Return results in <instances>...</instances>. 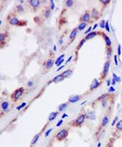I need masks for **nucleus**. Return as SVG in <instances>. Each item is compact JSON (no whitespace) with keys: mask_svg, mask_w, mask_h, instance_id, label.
I'll list each match as a JSON object with an SVG mask.
<instances>
[{"mask_svg":"<svg viewBox=\"0 0 122 147\" xmlns=\"http://www.w3.org/2000/svg\"><path fill=\"white\" fill-rule=\"evenodd\" d=\"M6 20L9 25H11V26H17V27H25L28 24L27 20L18 19L17 18V14H16L13 10L10 11V13L7 15V17L6 18Z\"/></svg>","mask_w":122,"mask_h":147,"instance_id":"1","label":"nucleus"},{"mask_svg":"<svg viewBox=\"0 0 122 147\" xmlns=\"http://www.w3.org/2000/svg\"><path fill=\"white\" fill-rule=\"evenodd\" d=\"M55 64V57H54V52L50 51V53L48 54V57L43 63V70H42V74L45 75L52 68L53 65Z\"/></svg>","mask_w":122,"mask_h":147,"instance_id":"2","label":"nucleus"},{"mask_svg":"<svg viewBox=\"0 0 122 147\" xmlns=\"http://www.w3.org/2000/svg\"><path fill=\"white\" fill-rule=\"evenodd\" d=\"M111 109H112V107L110 108L109 106V109H108V110L106 111V113L104 115V117L102 119V120H101V122L99 124L98 128H97V131H96V132H95V136L96 137H98L99 134L102 132V131L106 127V125L107 123L109 122V120H110V115H111Z\"/></svg>","mask_w":122,"mask_h":147,"instance_id":"3","label":"nucleus"},{"mask_svg":"<svg viewBox=\"0 0 122 147\" xmlns=\"http://www.w3.org/2000/svg\"><path fill=\"white\" fill-rule=\"evenodd\" d=\"M86 119V112L85 111V109H83L79 115L76 117L75 120H74L73 121H71L69 123L70 127H74V128H80L83 126V124L85 123Z\"/></svg>","mask_w":122,"mask_h":147,"instance_id":"4","label":"nucleus"},{"mask_svg":"<svg viewBox=\"0 0 122 147\" xmlns=\"http://www.w3.org/2000/svg\"><path fill=\"white\" fill-rule=\"evenodd\" d=\"M24 94H25V88L21 87L17 88L14 92H12V94L9 96V98L13 103H17V101L22 98Z\"/></svg>","mask_w":122,"mask_h":147,"instance_id":"5","label":"nucleus"},{"mask_svg":"<svg viewBox=\"0 0 122 147\" xmlns=\"http://www.w3.org/2000/svg\"><path fill=\"white\" fill-rule=\"evenodd\" d=\"M109 68H110V59H106V61L105 62L104 66H103V70L100 74V77H99V81L101 84H103V82L106 79Z\"/></svg>","mask_w":122,"mask_h":147,"instance_id":"6","label":"nucleus"},{"mask_svg":"<svg viewBox=\"0 0 122 147\" xmlns=\"http://www.w3.org/2000/svg\"><path fill=\"white\" fill-rule=\"evenodd\" d=\"M69 131H70V126L69 127H66V128H64V129L61 130V131H59L58 132L55 134L54 139L58 142L64 141V140H65V139L68 137V135H69Z\"/></svg>","mask_w":122,"mask_h":147,"instance_id":"7","label":"nucleus"},{"mask_svg":"<svg viewBox=\"0 0 122 147\" xmlns=\"http://www.w3.org/2000/svg\"><path fill=\"white\" fill-rule=\"evenodd\" d=\"M41 0H29L26 2L27 6H29V9L31 12H37L41 6Z\"/></svg>","mask_w":122,"mask_h":147,"instance_id":"8","label":"nucleus"},{"mask_svg":"<svg viewBox=\"0 0 122 147\" xmlns=\"http://www.w3.org/2000/svg\"><path fill=\"white\" fill-rule=\"evenodd\" d=\"M9 37V29H5L0 33V48L4 49L6 45V40Z\"/></svg>","mask_w":122,"mask_h":147,"instance_id":"9","label":"nucleus"},{"mask_svg":"<svg viewBox=\"0 0 122 147\" xmlns=\"http://www.w3.org/2000/svg\"><path fill=\"white\" fill-rule=\"evenodd\" d=\"M102 84L100 83V81H99V79H94L93 81H92V83H91V85H90V87H89V89L87 90L86 92L85 93V96H86L87 94H91L93 91H95L96 88H98L100 86H101Z\"/></svg>","mask_w":122,"mask_h":147,"instance_id":"10","label":"nucleus"},{"mask_svg":"<svg viewBox=\"0 0 122 147\" xmlns=\"http://www.w3.org/2000/svg\"><path fill=\"white\" fill-rule=\"evenodd\" d=\"M79 21L80 23L82 22H85V23H92V20H91V11L89 10H85L82 14V16L79 18Z\"/></svg>","mask_w":122,"mask_h":147,"instance_id":"11","label":"nucleus"},{"mask_svg":"<svg viewBox=\"0 0 122 147\" xmlns=\"http://www.w3.org/2000/svg\"><path fill=\"white\" fill-rule=\"evenodd\" d=\"M77 32H78V29H77V27L76 28H74V29H72V31H71V33H70V36H69V41L67 42V44L63 47V50H65L66 48H68L72 44V42L74 41L76 39V36H77Z\"/></svg>","mask_w":122,"mask_h":147,"instance_id":"12","label":"nucleus"},{"mask_svg":"<svg viewBox=\"0 0 122 147\" xmlns=\"http://www.w3.org/2000/svg\"><path fill=\"white\" fill-rule=\"evenodd\" d=\"M9 107H10V102L8 100H2V103H1V114H0V117L2 118L6 113L9 111Z\"/></svg>","mask_w":122,"mask_h":147,"instance_id":"13","label":"nucleus"},{"mask_svg":"<svg viewBox=\"0 0 122 147\" xmlns=\"http://www.w3.org/2000/svg\"><path fill=\"white\" fill-rule=\"evenodd\" d=\"M101 16H102V13L99 12L96 7H94V8L91 9V20H92V23L94 21L98 20L99 18H101Z\"/></svg>","mask_w":122,"mask_h":147,"instance_id":"14","label":"nucleus"},{"mask_svg":"<svg viewBox=\"0 0 122 147\" xmlns=\"http://www.w3.org/2000/svg\"><path fill=\"white\" fill-rule=\"evenodd\" d=\"M51 15H52V10L50 9V7H49V6H44V8L42 9L40 17H41L43 20H45V19L50 18Z\"/></svg>","mask_w":122,"mask_h":147,"instance_id":"15","label":"nucleus"},{"mask_svg":"<svg viewBox=\"0 0 122 147\" xmlns=\"http://www.w3.org/2000/svg\"><path fill=\"white\" fill-rule=\"evenodd\" d=\"M85 41L86 40L84 38V39H82L80 42L77 44V46L75 47V51H74V63L77 62V60H78V53H79V51H80V49L83 47V45L85 43Z\"/></svg>","mask_w":122,"mask_h":147,"instance_id":"16","label":"nucleus"},{"mask_svg":"<svg viewBox=\"0 0 122 147\" xmlns=\"http://www.w3.org/2000/svg\"><path fill=\"white\" fill-rule=\"evenodd\" d=\"M85 95H72L68 98V102L69 103H76L84 98Z\"/></svg>","mask_w":122,"mask_h":147,"instance_id":"17","label":"nucleus"},{"mask_svg":"<svg viewBox=\"0 0 122 147\" xmlns=\"http://www.w3.org/2000/svg\"><path fill=\"white\" fill-rule=\"evenodd\" d=\"M64 79H65V78H64V76H63L62 74H60L58 76H56L53 79L50 80V81L46 84V86H49V85H51V84H57V83H60V82H62V81H64Z\"/></svg>","mask_w":122,"mask_h":147,"instance_id":"18","label":"nucleus"},{"mask_svg":"<svg viewBox=\"0 0 122 147\" xmlns=\"http://www.w3.org/2000/svg\"><path fill=\"white\" fill-rule=\"evenodd\" d=\"M49 123H50V122H47L46 125H45V126H44V127L42 128V130H41V131H40V132H38V134H36V135H35L34 137H33V139H32V141H31V147L33 146V145H34L35 143H36V142H38V140H39V138H40V136L41 135V133H42L43 131H45V129H46V128H47V125H48V124H49Z\"/></svg>","mask_w":122,"mask_h":147,"instance_id":"19","label":"nucleus"},{"mask_svg":"<svg viewBox=\"0 0 122 147\" xmlns=\"http://www.w3.org/2000/svg\"><path fill=\"white\" fill-rule=\"evenodd\" d=\"M101 36L104 39L105 43H106V47H112V41H111L110 38L106 35L105 32H103V31H101Z\"/></svg>","mask_w":122,"mask_h":147,"instance_id":"20","label":"nucleus"},{"mask_svg":"<svg viewBox=\"0 0 122 147\" xmlns=\"http://www.w3.org/2000/svg\"><path fill=\"white\" fill-rule=\"evenodd\" d=\"M13 11L15 12L16 14H24L25 13V7L22 5H17L16 6H14Z\"/></svg>","mask_w":122,"mask_h":147,"instance_id":"21","label":"nucleus"},{"mask_svg":"<svg viewBox=\"0 0 122 147\" xmlns=\"http://www.w3.org/2000/svg\"><path fill=\"white\" fill-rule=\"evenodd\" d=\"M97 35H101V31H91L89 34H87L86 36H85V40L86 41H88V40H91V39H93L94 37H95V36Z\"/></svg>","mask_w":122,"mask_h":147,"instance_id":"22","label":"nucleus"},{"mask_svg":"<svg viewBox=\"0 0 122 147\" xmlns=\"http://www.w3.org/2000/svg\"><path fill=\"white\" fill-rule=\"evenodd\" d=\"M59 113L60 112L57 110V111H53L52 112L50 115H49V117H48V122H52V120H54L56 118H57V116L59 115Z\"/></svg>","mask_w":122,"mask_h":147,"instance_id":"23","label":"nucleus"},{"mask_svg":"<svg viewBox=\"0 0 122 147\" xmlns=\"http://www.w3.org/2000/svg\"><path fill=\"white\" fill-rule=\"evenodd\" d=\"M69 102L67 101V102H65V103H63V104H61V105H59L58 107V111L59 112H64V110H66V109L68 108L69 106Z\"/></svg>","mask_w":122,"mask_h":147,"instance_id":"24","label":"nucleus"},{"mask_svg":"<svg viewBox=\"0 0 122 147\" xmlns=\"http://www.w3.org/2000/svg\"><path fill=\"white\" fill-rule=\"evenodd\" d=\"M115 132L116 133H121L122 132V120H120L119 121H117V123L116 124Z\"/></svg>","mask_w":122,"mask_h":147,"instance_id":"25","label":"nucleus"},{"mask_svg":"<svg viewBox=\"0 0 122 147\" xmlns=\"http://www.w3.org/2000/svg\"><path fill=\"white\" fill-rule=\"evenodd\" d=\"M73 73H74V71H73V69H71V68H69V69H67L66 71H64V72H63L62 73V75L64 76V78L66 79V78H69L72 75H73Z\"/></svg>","mask_w":122,"mask_h":147,"instance_id":"26","label":"nucleus"},{"mask_svg":"<svg viewBox=\"0 0 122 147\" xmlns=\"http://www.w3.org/2000/svg\"><path fill=\"white\" fill-rule=\"evenodd\" d=\"M106 58L111 59V56L113 54L112 47H106Z\"/></svg>","mask_w":122,"mask_h":147,"instance_id":"27","label":"nucleus"},{"mask_svg":"<svg viewBox=\"0 0 122 147\" xmlns=\"http://www.w3.org/2000/svg\"><path fill=\"white\" fill-rule=\"evenodd\" d=\"M95 111L94 110H90V111H88L86 113V119L88 120H95Z\"/></svg>","mask_w":122,"mask_h":147,"instance_id":"28","label":"nucleus"},{"mask_svg":"<svg viewBox=\"0 0 122 147\" xmlns=\"http://www.w3.org/2000/svg\"><path fill=\"white\" fill-rule=\"evenodd\" d=\"M99 3L102 5V10H104V8L110 3V0H100Z\"/></svg>","mask_w":122,"mask_h":147,"instance_id":"29","label":"nucleus"},{"mask_svg":"<svg viewBox=\"0 0 122 147\" xmlns=\"http://www.w3.org/2000/svg\"><path fill=\"white\" fill-rule=\"evenodd\" d=\"M67 32H68V30L66 29L64 33L61 35V37H60V39H59V45H60V46H63V44H64V35L67 33Z\"/></svg>","mask_w":122,"mask_h":147,"instance_id":"30","label":"nucleus"},{"mask_svg":"<svg viewBox=\"0 0 122 147\" xmlns=\"http://www.w3.org/2000/svg\"><path fill=\"white\" fill-rule=\"evenodd\" d=\"M66 21H67V20H66V18H64V17H63V15H62V16H61V18H60V19H59V22H60L59 28H61V27L64 25V24L66 23Z\"/></svg>","mask_w":122,"mask_h":147,"instance_id":"31","label":"nucleus"},{"mask_svg":"<svg viewBox=\"0 0 122 147\" xmlns=\"http://www.w3.org/2000/svg\"><path fill=\"white\" fill-rule=\"evenodd\" d=\"M86 26H87V23H85V22H82V23H80L79 25H78V27H77L78 31H81V30H83V29H85Z\"/></svg>","mask_w":122,"mask_h":147,"instance_id":"32","label":"nucleus"},{"mask_svg":"<svg viewBox=\"0 0 122 147\" xmlns=\"http://www.w3.org/2000/svg\"><path fill=\"white\" fill-rule=\"evenodd\" d=\"M65 6H66V7H72V6H74V2L73 1V0H67L65 3Z\"/></svg>","mask_w":122,"mask_h":147,"instance_id":"33","label":"nucleus"},{"mask_svg":"<svg viewBox=\"0 0 122 147\" xmlns=\"http://www.w3.org/2000/svg\"><path fill=\"white\" fill-rule=\"evenodd\" d=\"M64 54H62L61 56H59L58 58L56 59V61H55V65H58V64H59V63H60V62H61V61H62V60L64 59Z\"/></svg>","mask_w":122,"mask_h":147,"instance_id":"34","label":"nucleus"},{"mask_svg":"<svg viewBox=\"0 0 122 147\" xmlns=\"http://www.w3.org/2000/svg\"><path fill=\"white\" fill-rule=\"evenodd\" d=\"M105 29H106V30L107 32H110V28H109V22H108V20L106 21V27H105Z\"/></svg>","mask_w":122,"mask_h":147,"instance_id":"35","label":"nucleus"},{"mask_svg":"<svg viewBox=\"0 0 122 147\" xmlns=\"http://www.w3.org/2000/svg\"><path fill=\"white\" fill-rule=\"evenodd\" d=\"M49 7H50V9H51L52 11L54 9L55 6H54V2H53V0H51V1H50V6H49Z\"/></svg>","mask_w":122,"mask_h":147,"instance_id":"36","label":"nucleus"},{"mask_svg":"<svg viewBox=\"0 0 122 147\" xmlns=\"http://www.w3.org/2000/svg\"><path fill=\"white\" fill-rule=\"evenodd\" d=\"M120 55H121V45L118 44V45H117V56L119 57Z\"/></svg>","mask_w":122,"mask_h":147,"instance_id":"37","label":"nucleus"},{"mask_svg":"<svg viewBox=\"0 0 122 147\" xmlns=\"http://www.w3.org/2000/svg\"><path fill=\"white\" fill-rule=\"evenodd\" d=\"M99 26H100V28L102 29H105V27H106V20H102V21L100 22V24H99Z\"/></svg>","mask_w":122,"mask_h":147,"instance_id":"38","label":"nucleus"},{"mask_svg":"<svg viewBox=\"0 0 122 147\" xmlns=\"http://www.w3.org/2000/svg\"><path fill=\"white\" fill-rule=\"evenodd\" d=\"M26 105H27V103H22L21 105H19L18 107H17V110H20V109H23Z\"/></svg>","mask_w":122,"mask_h":147,"instance_id":"39","label":"nucleus"},{"mask_svg":"<svg viewBox=\"0 0 122 147\" xmlns=\"http://www.w3.org/2000/svg\"><path fill=\"white\" fill-rule=\"evenodd\" d=\"M53 140H55V139H54V138L52 139V141H50V142L48 143V145H47L46 147H53Z\"/></svg>","mask_w":122,"mask_h":147,"instance_id":"40","label":"nucleus"},{"mask_svg":"<svg viewBox=\"0 0 122 147\" xmlns=\"http://www.w3.org/2000/svg\"><path fill=\"white\" fill-rule=\"evenodd\" d=\"M117 120H118V117L117 116V117H115V119H114V120H113V122H112V126H116L117 124Z\"/></svg>","mask_w":122,"mask_h":147,"instance_id":"41","label":"nucleus"},{"mask_svg":"<svg viewBox=\"0 0 122 147\" xmlns=\"http://www.w3.org/2000/svg\"><path fill=\"white\" fill-rule=\"evenodd\" d=\"M52 131V129H49L48 130V131H46V132H45V137H48V136H49V134H50V133H51V131Z\"/></svg>","mask_w":122,"mask_h":147,"instance_id":"42","label":"nucleus"},{"mask_svg":"<svg viewBox=\"0 0 122 147\" xmlns=\"http://www.w3.org/2000/svg\"><path fill=\"white\" fill-rule=\"evenodd\" d=\"M63 122H64V120H61L60 121H58V122H57V124H56V126H57V127H60V126H62V124H63Z\"/></svg>","mask_w":122,"mask_h":147,"instance_id":"43","label":"nucleus"},{"mask_svg":"<svg viewBox=\"0 0 122 147\" xmlns=\"http://www.w3.org/2000/svg\"><path fill=\"white\" fill-rule=\"evenodd\" d=\"M115 91V88L113 87H110V88L108 89V93H112V92H114Z\"/></svg>","mask_w":122,"mask_h":147,"instance_id":"44","label":"nucleus"},{"mask_svg":"<svg viewBox=\"0 0 122 147\" xmlns=\"http://www.w3.org/2000/svg\"><path fill=\"white\" fill-rule=\"evenodd\" d=\"M114 60H115V65H118V63H117V55H114Z\"/></svg>","mask_w":122,"mask_h":147,"instance_id":"45","label":"nucleus"},{"mask_svg":"<svg viewBox=\"0 0 122 147\" xmlns=\"http://www.w3.org/2000/svg\"><path fill=\"white\" fill-rule=\"evenodd\" d=\"M72 59H73V55H71L69 58H68V60H67V61H66V63H65V65H66V64H68V63H70V62L72 61Z\"/></svg>","mask_w":122,"mask_h":147,"instance_id":"46","label":"nucleus"},{"mask_svg":"<svg viewBox=\"0 0 122 147\" xmlns=\"http://www.w3.org/2000/svg\"><path fill=\"white\" fill-rule=\"evenodd\" d=\"M27 85H28V87H31L33 86V82H32V81H29V82H28V84H27Z\"/></svg>","mask_w":122,"mask_h":147,"instance_id":"47","label":"nucleus"},{"mask_svg":"<svg viewBox=\"0 0 122 147\" xmlns=\"http://www.w3.org/2000/svg\"><path fill=\"white\" fill-rule=\"evenodd\" d=\"M64 66H65V65H61L60 67H58V68H57V72H59V71H60V70H62V69L64 68Z\"/></svg>","mask_w":122,"mask_h":147,"instance_id":"48","label":"nucleus"},{"mask_svg":"<svg viewBox=\"0 0 122 147\" xmlns=\"http://www.w3.org/2000/svg\"><path fill=\"white\" fill-rule=\"evenodd\" d=\"M110 84H111L110 80H106V85H107V87H109V86H110Z\"/></svg>","mask_w":122,"mask_h":147,"instance_id":"49","label":"nucleus"},{"mask_svg":"<svg viewBox=\"0 0 122 147\" xmlns=\"http://www.w3.org/2000/svg\"><path fill=\"white\" fill-rule=\"evenodd\" d=\"M65 117H68V115H67V114H66V113H64V115H63V116H62V119H64V118Z\"/></svg>","mask_w":122,"mask_h":147,"instance_id":"50","label":"nucleus"},{"mask_svg":"<svg viewBox=\"0 0 122 147\" xmlns=\"http://www.w3.org/2000/svg\"><path fill=\"white\" fill-rule=\"evenodd\" d=\"M97 26H98V24H95V26L93 27V29H96V27H97Z\"/></svg>","mask_w":122,"mask_h":147,"instance_id":"51","label":"nucleus"},{"mask_svg":"<svg viewBox=\"0 0 122 147\" xmlns=\"http://www.w3.org/2000/svg\"><path fill=\"white\" fill-rule=\"evenodd\" d=\"M53 50H54V51H56V50H57V47H56V46H54V47H53Z\"/></svg>","mask_w":122,"mask_h":147,"instance_id":"52","label":"nucleus"},{"mask_svg":"<svg viewBox=\"0 0 122 147\" xmlns=\"http://www.w3.org/2000/svg\"><path fill=\"white\" fill-rule=\"evenodd\" d=\"M100 145H101V143H100V142H99L98 144H97V147H100Z\"/></svg>","mask_w":122,"mask_h":147,"instance_id":"53","label":"nucleus"},{"mask_svg":"<svg viewBox=\"0 0 122 147\" xmlns=\"http://www.w3.org/2000/svg\"><path fill=\"white\" fill-rule=\"evenodd\" d=\"M106 147H109V146H107V145H106Z\"/></svg>","mask_w":122,"mask_h":147,"instance_id":"54","label":"nucleus"}]
</instances>
